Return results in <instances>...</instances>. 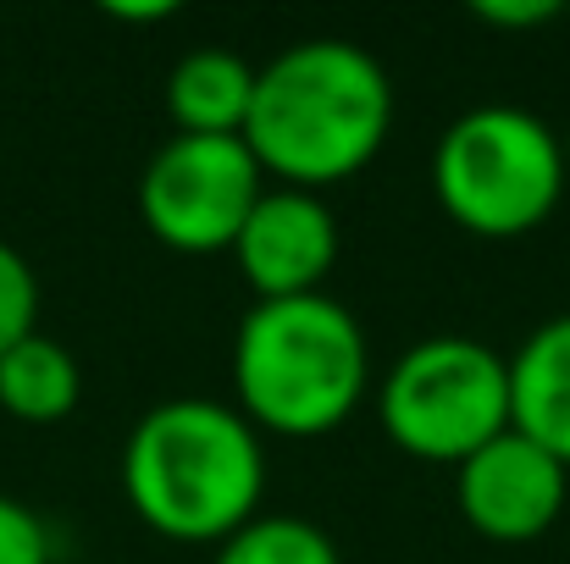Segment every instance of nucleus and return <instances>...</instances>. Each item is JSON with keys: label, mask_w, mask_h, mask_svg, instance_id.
<instances>
[{"label": "nucleus", "mask_w": 570, "mask_h": 564, "mask_svg": "<svg viewBox=\"0 0 570 564\" xmlns=\"http://www.w3.org/2000/svg\"><path fill=\"white\" fill-rule=\"evenodd\" d=\"M227 255L238 260V277L249 283L255 305L305 299V294H322L327 271L338 266V221L322 194L266 184Z\"/></svg>", "instance_id": "6e6552de"}, {"label": "nucleus", "mask_w": 570, "mask_h": 564, "mask_svg": "<svg viewBox=\"0 0 570 564\" xmlns=\"http://www.w3.org/2000/svg\"><path fill=\"white\" fill-rule=\"evenodd\" d=\"M0 564H56L45 521L11 493H0Z\"/></svg>", "instance_id": "4468645a"}, {"label": "nucleus", "mask_w": 570, "mask_h": 564, "mask_svg": "<svg viewBox=\"0 0 570 564\" xmlns=\"http://www.w3.org/2000/svg\"><path fill=\"white\" fill-rule=\"evenodd\" d=\"M382 432L426 465H465L510 432V360L476 338H421L377 387Z\"/></svg>", "instance_id": "39448f33"}, {"label": "nucleus", "mask_w": 570, "mask_h": 564, "mask_svg": "<svg viewBox=\"0 0 570 564\" xmlns=\"http://www.w3.org/2000/svg\"><path fill=\"white\" fill-rule=\"evenodd\" d=\"M570 471L515 426L454 465V504L488 543H538L566 515Z\"/></svg>", "instance_id": "0eeeda50"}, {"label": "nucleus", "mask_w": 570, "mask_h": 564, "mask_svg": "<svg viewBox=\"0 0 570 564\" xmlns=\"http://www.w3.org/2000/svg\"><path fill=\"white\" fill-rule=\"evenodd\" d=\"M28 333H39V277L28 255L0 238V355Z\"/></svg>", "instance_id": "ddd939ff"}, {"label": "nucleus", "mask_w": 570, "mask_h": 564, "mask_svg": "<svg viewBox=\"0 0 570 564\" xmlns=\"http://www.w3.org/2000/svg\"><path fill=\"white\" fill-rule=\"evenodd\" d=\"M255 106V67L238 50H189L167 78V117L194 139H244Z\"/></svg>", "instance_id": "9d476101"}, {"label": "nucleus", "mask_w": 570, "mask_h": 564, "mask_svg": "<svg viewBox=\"0 0 570 564\" xmlns=\"http://www.w3.org/2000/svg\"><path fill=\"white\" fill-rule=\"evenodd\" d=\"M117 22H167L173 17V6L167 0H150V6H106Z\"/></svg>", "instance_id": "dca6fc26"}, {"label": "nucleus", "mask_w": 570, "mask_h": 564, "mask_svg": "<svg viewBox=\"0 0 570 564\" xmlns=\"http://www.w3.org/2000/svg\"><path fill=\"white\" fill-rule=\"evenodd\" d=\"M216 564H344V554L299 515H255L227 543H216Z\"/></svg>", "instance_id": "f8f14e48"}, {"label": "nucleus", "mask_w": 570, "mask_h": 564, "mask_svg": "<svg viewBox=\"0 0 570 564\" xmlns=\"http://www.w3.org/2000/svg\"><path fill=\"white\" fill-rule=\"evenodd\" d=\"M471 17L476 22H488V28H543V22H554L560 17V6L554 0H476L471 6Z\"/></svg>", "instance_id": "2eb2a0df"}, {"label": "nucleus", "mask_w": 570, "mask_h": 564, "mask_svg": "<svg viewBox=\"0 0 570 564\" xmlns=\"http://www.w3.org/2000/svg\"><path fill=\"white\" fill-rule=\"evenodd\" d=\"M122 493L167 543H227L266 493L261 432L216 398H167L122 443Z\"/></svg>", "instance_id": "f03ea898"}, {"label": "nucleus", "mask_w": 570, "mask_h": 564, "mask_svg": "<svg viewBox=\"0 0 570 564\" xmlns=\"http://www.w3.org/2000/svg\"><path fill=\"white\" fill-rule=\"evenodd\" d=\"M510 426L570 471V316L543 321L510 355Z\"/></svg>", "instance_id": "1a4fd4ad"}, {"label": "nucleus", "mask_w": 570, "mask_h": 564, "mask_svg": "<svg viewBox=\"0 0 570 564\" xmlns=\"http://www.w3.org/2000/svg\"><path fill=\"white\" fill-rule=\"evenodd\" d=\"M261 194H266V172L255 167L244 139L173 133L139 178V216L150 238H161L167 249L216 255L233 249Z\"/></svg>", "instance_id": "423d86ee"}, {"label": "nucleus", "mask_w": 570, "mask_h": 564, "mask_svg": "<svg viewBox=\"0 0 570 564\" xmlns=\"http://www.w3.org/2000/svg\"><path fill=\"white\" fill-rule=\"evenodd\" d=\"M83 372L72 349L50 333H28L0 355V409L22 426H56L78 409Z\"/></svg>", "instance_id": "9b49d317"}, {"label": "nucleus", "mask_w": 570, "mask_h": 564, "mask_svg": "<svg viewBox=\"0 0 570 564\" xmlns=\"http://www.w3.org/2000/svg\"><path fill=\"white\" fill-rule=\"evenodd\" d=\"M372 387V349L350 305L327 294L261 299L233 333V409L255 432L322 437Z\"/></svg>", "instance_id": "7ed1b4c3"}, {"label": "nucleus", "mask_w": 570, "mask_h": 564, "mask_svg": "<svg viewBox=\"0 0 570 564\" xmlns=\"http://www.w3.org/2000/svg\"><path fill=\"white\" fill-rule=\"evenodd\" d=\"M393 133V83L372 50L350 39H305L255 67L244 150L283 188H322L377 161Z\"/></svg>", "instance_id": "f257e3e1"}, {"label": "nucleus", "mask_w": 570, "mask_h": 564, "mask_svg": "<svg viewBox=\"0 0 570 564\" xmlns=\"http://www.w3.org/2000/svg\"><path fill=\"white\" fill-rule=\"evenodd\" d=\"M566 184L560 133L521 106H476L454 117L432 150L438 205L476 238H521L543 227Z\"/></svg>", "instance_id": "20e7f679"}, {"label": "nucleus", "mask_w": 570, "mask_h": 564, "mask_svg": "<svg viewBox=\"0 0 570 564\" xmlns=\"http://www.w3.org/2000/svg\"><path fill=\"white\" fill-rule=\"evenodd\" d=\"M560 145H566V178H570V133H566V139H560Z\"/></svg>", "instance_id": "f3484780"}]
</instances>
